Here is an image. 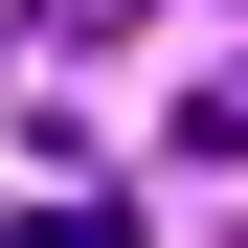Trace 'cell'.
I'll list each match as a JSON object with an SVG mask.
<instances>
[{
  "label": "cell",
  "instance_id": "obj_2",
  "mask_svg": "<svg viewBox=\"0 0 248 248\" xmlns=\"http://www.w3.org/2000/svg\"><path fill=\"white\" fill-rule=\"evenodd\" d=\"M226 248H248V226H226Z\"/></svg>",
  "mask_w": 248,
  "mask_h": 248
},
{
  "label": "cell",
  "instance_id": "obj_1",
  "mask_svg": "<svg viewBox=\"0 0 248 248\" xmlns=\"http://www.w3.org/2000/svg\"><path fill=\"white\" fill-rule=\"evenodd\" d=\"M0 248H136L113 203H0Z\"/></svg>",
  "mask_w": 248,
  "mask_h": 248
}]
</instances>
